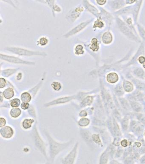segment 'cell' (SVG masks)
I'll list each match as a JSON object with an SVG mask.
<instances>
[{
    "mask_svg": "<svg viewBox=\"0 0 145 164\" xmlns=\"http://www.w3.org/2000/svg\"><path fill=\"white\" fill-rule=\"evenodd\" d=\"M37 42H38L37 45L45 46L48 44L49 40L47 37H42L39 39Z\"/></svg>",
    "mask_w": 145,
    "mask_h": 164,
    "instance_id": "cell-30",
    "label": "cell"
},
{
    "mask_svg": "<svg viewBox=\"0 0 145 164\" xmlns=\"http://www.w3.org/2000/svg\"><path fill=\"white\" fill-rule=\"evenodd\" d=\"M14 130L11 126H5L0 129L1 136L5 139H10L12 138L14 135Z\"/></svg>",
    "mask_w": 145,
    "mask_h": 164,
    "instance_id": "cell-8",
    "label": "cell"
},
{
    "mask_svg": "<svg viewBox=\"0 0 145 164\" xmlns=\"http://www.w3.org/2000/svg\"><path fill=\"white\" fill-rule=\"evenodd\" d=\"M75 54L78 56L83 55L84 53V48L81 44H78L76 46L75 49Z\"/></svg>",
    "mask_w": 145,
    "mask_h": 164,
    "instance_id": "cell-31",
    "label": "cell"
},
{
    "mask_svg": "<svg viewBox=\"0 0 145 164\" xmlns=\"http://www.w3.org/2000/svg\"><path fill=\"white\" fill-rule=\"evenodd\" d=\"M6 123H7V120L4 117H0V127L1 128L5 126Z\"/></svg>",
    "mask_w": 145,
    "mask_h": 164,
    "instance_id": "cell-35",
    "label": "cell"
},
{
    "mask_svg": "<svg viewBox=\"0 0 145 164\" xmlns=\"http://www.w3.org/2000/svg\"><path fill=\"white\" fill-rule=\"evenodd\" d=\"M137 62L140 64H144L145 63V57L144 56H141L139 57Z\"/></svg>",
    "mask_w": 145,
    "mask_h": 164,
    "instance_id": "cell-37",
    "label": "cell"
},
{
    "mask_svg": "<svg viewBox=\"0 0 145 164\" xmlns=\"http://www.w3.org/2000/svg\"><path fill=\"white\" fill-rule=\"evenodd\" d=\"M133 7V5L123 7L120 10L115 12V14L117 16H119V15H124L128 14L130 13H132Z\"/></svg>",
    "mask_w": 145,
    "mask_h": 164,
    "instance_id": "cell-15",
    "label": "cell"
},
{
    "mask_svg": "<svg viewBox=\"0 0 145 164\" xmlns=\"http://www.w3.org/2000/svg\"><path fill=\"white\" fill-rule=\"evenodd\" d=\"M118 30L120 32L130 40L140 42V40L137 35L134 33L132 29L128 25L118 16L115 18Z\"/></svg>",
    "mask_w": 145,
    "mask_h": 164,
    "instance_id": "cell-3",
    "label": "cell"
},
{
    "mask_svg": "<svg viewBox=\"0 0 145 164\" xmlns=\"http://www.w3.org/2000/svg\"><path fill=\"white\" fill-rule=\"evenodd\" d=\"M1 59L3 60L6 61L9 63H12L21 64L29 65H35V63L33 62L21 60L18 57L6 55L3 54H1Z\"/></svg>",
    "mask_w": 145,
    "mask_h": 164,
    "instance_id": "cell-7",
    "label": "cell"
},
{
    "mask_svg": "<svg viewBox=\"0 0 145 164\" xmlns=\"http://www.w3.org/2000/svg\"><path fill=\"white\" fill-rule=\"evenodd\" d=\"M32 138L35 148L44 156L47 161L48 158V155L47 152V145L38 130L37 122L33 126Z\"/></svg>",
    "mask_w": 145,
    "mask_h": 164,
    "instance_id": "cell-2",
    "label": "cell"
},
{
    "mask_svg": "<svg viewBox=\"0 0 145 164\" xmlns=\"http://www.w3.org/2000/svg\"><path fill=\"white\" fill-rule=\"evenodd\" d=\"M93 19L89 20L87 21L86 22H84L80 24L79 25H78V26H76V27L73 28L72 30H71L67 34H66V35H65V37H69V36H71V35H74L80 32V31H82L83 30L85 27H87L89 24H90L91 22L92 21Z\"/></svg>",
    "mask_w": 145,
    "mask_h": 164,
    "instance_id": "cell-9",
    "label": "cell"
},
{
    "mask_svg": "<svg viewBox=\"0 0 145 164\" xmlns=\"http://www.w3.org/2000/svg\"></svg>",
    "mask_w": 145,
    "mask_h": 164,
    "instance_id": "cell-43",
    "label": "cell"
},
{
    "mask_svg": "<svg viewBox=\"0 0 145 164\" xmlns=\"http://www.w3.org/2000/svg\"><path fill=\"white\" fill-rule=\"evenodd\" d=\"M29 111H28V113L32 117H33L35 119H36L37 118V115H36V112L35 111V108L34 106H30Z\"/></svg>",
    "mask_w": 145,
    "mask_h": 164,
    "instance_id": "cell-32",
    "label": "cell"
},
{
    "mask_svg": "<svg viewBox=\"0 0 145 164\" xmlns=\"http://www.w3.org/2000/svg\"><path fill=\"white\" fill-rule=\"evenodd\" d=\"M30 104L28 103H23L22 102L21 104V109L23 110H28L30 108Z\"/></svg>",
    "mask_w": 145,
    "mask_h": 164,
    "instance_id": "cell-34",
    "label": "cell"
},
{
    "mask_svg": "<svg viewBox=\"0 0 145 164\" xmlns=\"http://www.w3.org/2000/svg\"><path fill=\"white\" fill-rule=\"evenodd\" d=\"M142 1H137V2L135 3V5H133L131 13L133 15L134 22L135 23H136L137 22V18H138L139 13L140 11V7L142 5Z\"/></svg>",
    "mask_w": 145,
    "mask_h": 164,
    "instance_id": "cell-12",
    "label": "cell"
},
{
    "mask_svg": "<svg viewBox=\"0 0 145 164\" xmlns=\"http://www.w3.org/2000/svg\"><path fill=\"white\" fill-rule=\"evenodd\" d=\"M86 8L92 14L94 15L96 17H99L100 15V13L98 10H97V8L94 6L91 5L90 3H89L87 1H86Z\"/></svg>",
    "mask_w": 145,
    "mask_h": 164,
    "instance_id": "cell-20",
    "label": "cell"
},
{
    "mask_svg": "<svg viewBox=\"0 0 145 164\" xmlns=\"http://www.w3.org/2000/svg\"><path fill=\"white\" fill-rule=\"evenodd\" d=\"M21 110L19 108H12L10 112V115L13 118L19 117L21 114Z\"/></svg>",
    "mask_w": 145,
    "mask_h": 164,
    "instance_id": "cell-21",
    "label": "cell"
},
{
    "mask_svg": "<svg viewBox=\"0 0 145 164\" xmlns=\"http://www.w3.org/2000/svg\"><path fill=\"white\" fill-rule=\"evenodd\" d=\"M6 50L11 52L14 54L23 56H45L47 55L45 53L43 52L32 51L27 50L24 48H18V47H7Z\"/></svg>",
    "mask_w": 145,
    "mask_h": 164,
    "instance_id": "cell-5",
    "label": "cell"
},
{
    "mask_svg": "<svg viewBox=\"0 0 145 164\" xmlns=\"http://www.w3.org/2000/svg\"><path fill=\"white\" fill-rule=\"evenodd\" d=\"M124 89L127 92H131L133 90V85L128 81H124Z\"/></svg>",
    "mask_w": 145,
    "mask_h": 164,
    "instance_id": "cell-29",
    "label": "cell"
},
{
    "mask_svg": "<svg viewBox=\"0 0 145 164\" xmlns=\"http://www.w3.org/2000/svg\"><path fill=\"white\" fill-rule=\"evenodd\" d=\"M144 44L142 43L140 46L138 50H137L135 55V56H133V58L131 59L130 62L126 65V67L129 66V65H130L133 64L135 62H137V60H138L139 57L140 56H144Z\"/></svg>",
    "mask_w": 145,
    "mask_h": 164,
    "instance_id": "cell-10",
    "label": "cell"
},
{
    "mask_svg": "<svg viewBox=\"0 0 145 164\" xmlns=\"http://www.w3.org/2000/svg\"><path fill=\"white\" fill-rule=\"evenodd\" d=\"M137 1H126V4H131L132 3H136Z\"/></svg>",
    "mask_w": 145,
    "mask_h": 164,
    "instance_id": "cell-41",
    "label": "cell"
},
{
    "mask_svg": "<svg viewBox=\"0 0 145 164\" xmlns=\"http://www.w3.org/2000/svg\"><path fill=\"white\" fill-rule=\"evenodd\" d=\"M109 3L111 8L115 11L120 10L124 7L126 4V1L122 0L109 1Z\"/></svg>",
    "mask_w": 145,
    "mask_h": 164,
    "instance_id": "cell-11",
    "label": "cell"
},
{
    "mask_svg": "<svg viewBox=\"0 0 145 164\" xmlns=\"http://www.w3.org/2000/svg\"><path fill=\"white\" fill-rule=\"evenodd\" d=\"M32 97L29 92H23L21 94V101L23 103H29L32 100Z\"/></svg>",
    "mask_w": 145,
    "mask_h": 164,
    "instance_id": "cell-19",
    "label": "cell"
},
{
    "mask_svg": "<svg viewBox=\"0 0 145 164\" xmlns=\"http://www.w3.org/2000/svg\"><path fill=\"white\" fill-rule=\"evenodd\" d=\"M79 149V142H76L72 149L60 159L62 164H76Z\"/></svg>",
    "mask_w": 145,
    "mask_h": 164,
    "instance_id": "cell-4",
    "label": "cell"
},
{
    "mask_svg": "<svg viewBox=\"0 0 145 164\" xmlns=\"http://www.w3.org/2000/svg\"><path fill=\"white\" fill-rule=\"evenodd\" d=\"M17 69H8L3 70L1 72V75L5 77H8L14 74L17 71Z\"/></svg>",
    "mask_w": 145,
    "mask_h": 164,
    "instance_id": "cell-24",
    "label": "cell"
},
{
    "mask_svg": "<svg viewBox=\"0 0 145 164\" xmlns=\"http://www.w3.org/2000/svg\"><path fill=\"white\" fill-rule=\"evenodd\" d=\"M75 99H76V96H69L59 97L44 104V107L49 108L52 106L67 104Z\"/></svg>",
    "mask_w": 145,
    "mask_h": 164,
    "instance_id": "cell-6",
    "label": "cell"
},
{
    "mask_svg": "<svg viewBox=\"0 0 145 164\" xmlns=\"http://www.w3.org/2000/svg\"><path fill=\"white\" fill-rule=\"evenodd\" d=\"M87 112L84 110H81L79 113V116L80 117H85L87 116Z\"/></svg>",
    "mask_w": 145,
    "mask_h": 164,
    "instance_id": "cell-39",
    "label": "cell"
},
{
    "mask_svg": "<svg viewBox=\"0 0 145 164\" xmlns=\"http://www.w3.org/2000/svg\"><path fill=\"white\" fill-rule=\"evenodd\" d=\"M7 84V81L6 80L3 78H1V84H0V88L2 89L6 86Z\"/></svg>",
    "mask_w": 145,
    "mask_h": 164,
    "instance_id": "cell-36",
    "label": "cell"
},
{
    "mask_svg": "<svg viewBox=\"0 0 145 164\" xmlns=\"http://www.w3.org/2000/svg\"><path fill=\"white\" fill-rule=\"evenodd\" d=\"M21 100L19 98H14L11 100L10 105L12 108H18L21 106Z\"/></svg>",
    "mask_w": 145,
    "mask_h": 164,
    "instance_id": "cell-26",
    "label": "cell"
},
{
    "mask_svg": "<svg viewBox=\"0 0 145 164\" xmlns=\"http://www.w3.org/2000/svg\"><path fill=\"white\" fill-rule=\"evenodd\" d=\"M3 94L5 99L8 100L12 99L14 95V89L11 87L7 88L4 90Z\"/></svg>",
    "mask_w": 145,
    "mask_h": 164,
    "instance_id": "cell-18",
    "label": "cell"
},
{
    "mask_svg": "<svg viewBox=\"0 0 145 164\" xmlns=\"http://www.w3.org/2000/svg\"><path fill=\"white\" fill-rule=\"evenodd\" d=\"M104 24L102 21L100 20H98L95 22L93 27L94 28H98L101 29L104 27Z\"/></svg>",
    "mask_w": 145,
    "mask_h": 164,
    "instance_id": "cell-33",
    "label": "cell"
},
{
    "mask_svg": "<svg viewBox=\"0 0 145 164\" xmlns=\"http://www.w3.org/2000/svg\"><path fill=\"white\" fill-rule=\"evenodd\" d=\"M96 2L99 5H104V4H106V3L107 2V1H96Z\"/></svg>",
    "mask_w": 145,
    "mask_h": 164,
    "instance_id": "cell-40",
    "label": "cell"
},
{
    "mask_svg": "<svg viewBox=\"0 0 145 164\" xmlns=\"http://www.w3.org/2000/svg\"><path fill=\"white\" fill-rule=\"evenodd\" d=\"M132 72L134 75L139 78H143L145 76L144 71L142 68L137 67L134 68Z\"/></svg>",
    "mask_w": 145,
    "mask_h": 164,
    "instance_id": "cell-22",
    "label": "cell"
},
{
    "mask_svg": "<svg viewBox=\"0 0 145 164\" xmlns=\"http://www.w3.org/2000/svg\"><path fill=\"white\" fill-rule=\"evenodd\" d=\"M113 40V35L110 32L106 31L102 35V41L103 43L107 45L111 43Z\"/></svg>",
    "mask_w": 145,
    "mask_h": 164,
    "instance_id": "cell-13",
    "label": "cell"
},
{
    "mask_svg": "<svg viewBox=\"0 0 145 164\" xmlns=\"http://www.w3.org/2000/svg\"><path fill=\"white\" fill-rule=\"evenodd\" d=\"M107 80L110 83H115L118 81V75L114 72L109 73L107 76Z\"/></svg>",
    "mask_w": 145,
    "mask_h": 164,
    "instance_id": "cell-16",
    "label": "cell"
},
{
    "mask_svg": "<svg viewBox=\"0 0 145 164\" xmlns=\"http://www.w3.org/2000/svg\"><path fill=\"white\" fill-rule=\"evenodd\" d=\"M139 33L142 40L145 42V30L142 26L139 24H137Z\"/></svg>",
    "mask_w": 145,
    "mask_h": 164,
    "instance_id": "cell-28",
    "label": "cell"
},
{
    "mask_svg": "<svg viewBox=\"0 0 145 164\" xmlns=\"http://www.w3.org/2000/svg\"><path fill=\"white\" fill-rule=\"evenodd\" d=\"M43 132L48 142V158L47 161V164H53L57 156L73 143V140L71 139L63 142H58L52 136L47 130L43 129Z\"/></svg>",
    "mask_w": 145,
    "mask_h": 164,
    "instance_id": "cell-1",
    "label": "cell"
},
{
    "mask_svg": "<svg viewBox=\"0 0 145 164\" xmlns=\"http://www.w3.org/2000/svg\"><path fill=\"white\" fill-rule=\"evenodd\" d=\"M78 125L81 127H86L89 125L90 121L88 118L82 117L78 121Z\"/></svg>",
    "mask_w": 145,
    "mask_h": 164,
    "instance_id": "cell-25",
    "label": "cell"
},
{
    "mask_svg": "<svg viewBox=\"0 0 145 164\" xmlns=\"http://www.w3.org/2000/svg\"><path fill=\"white\" fill-rule=\"evenodd\" d=\"M51 87L54 91L59 92L62 89V85L60 82L54 81L51 83Z\"/></svg>",
    "mask_w": 145,
    "mask_h": 164,
    "instance_id": "cell-27",
    "label": "cell"
},
{
    "mask_svg": "<svg viewBox=\"0 0 145 164\" xmlns=\"http://www.w3.org/2000/svg\"><path fill=\"white\" fill-rule=\"evenodd\" d=\"M93 99V97L91 96H87L82 100L80 104L79 107L80 108H83V107L90 105L92 102Z\"/></svg>",
    "mask_w": 145,
    "mask_h": 164,
    "instance_id": "cell-17",
    "label": "cell"
},
{
    "mask_svg": "<svg viewBox=\"0 0 145 164\" xmlns=\"http://www.w3.org/2000/svg\"><path fill=\"white\" fill-rule=\"evenodd\" d=\"M43 164L38 163V164Z\"/></svg>",
    "mask_w": 145,
    "mask_h": 164,
    "instance_id": "cell-42",
    "label": "cell"
},
{
    "mask_svg": "<svg viewBox=\"0 0 145 164\" xmlns=\"http://www.w3.org/2000/svg\"><path fill=\"white\" fill-rule=\"evenodd\" d=\"M35 120L32 118H25L23 120L21 123V126L24 130H28L32 127Z\"/></svg>",
    "mask_w": 145,
    "mask_h": 164,
    "instance_id": "cell-14",
    "label": "cell"
},
{
    "mask_svg": "<svg viewBox=\"0 0 145 164\" xmlns=\"http://www.w3.org/2000/svg\"><path fill=\"white\" fill-rule=\"evenodd\" d=\"M116 93L118 95H120L123 94V89H122V88H121V87L120 86H117L116 89Z\"/></svg>",
    "mask_w": 145,
    "mask_h": 164,
    "instance_id": "cell-38",
    "label": "cell"
},
{
    "mask_svg": "<svg viewBox=\"0 0 145 164\" xmlns=\"http://www.w3.org/2000/svg\"><path fill=\"white\" fill-rule=\"evenodd\" d=\"M90 48L93 51L97 52L99 49V45L96 38H93L90 44Z\"/></svg>",
    "mask_w": 145,
    "mask_h": 164,
    "instance_id": "cell-23",
    "label": "cell"
}]
</instances>
